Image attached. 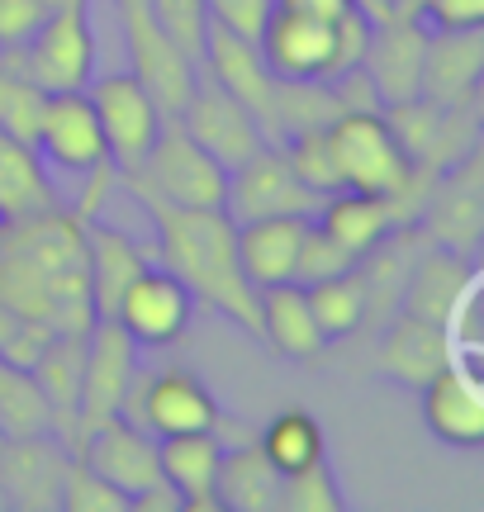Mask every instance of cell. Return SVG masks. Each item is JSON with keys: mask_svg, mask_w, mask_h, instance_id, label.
<instances>
[{"mask_svg": "<svg viewBox=\"0 0 484 512\" xmlns=\"http://www.w3.org/2000/svg\"><path fill=\"white\" fill-rule=\"evenodd\" d=\"M0 304L38 318L53 332L86 337L95 323L91 252L86 223L72 209H43L29 219L0 223Z\"/></svg>", "mask_w": 484, "mask_h": 512, "instance_id": "1", "label": "cell"}, {"mask_svg": "<svg viewBox=\"0 0 484 512\" xmlns=\"http://www.w3.org/2000/svg\"><path fill=\"white\" fill-rule=\"evenodd\" d=\"M138 204L152 219L162 266L195 294V304L224 313L247 337H261L257 290L238 261V223L224 209H181L152 195H138Z\"/></svg>", "mask_w": 484, "mask_h": 512, "instance_id": "2", "label": "cell"}, {"mask_svg": "<svg viewBox=\"0 0 484 512\" xmlns=\"http://www.w3.org/2000/svg\"><path fill=\"white\" fill-rule=\"evenodd\" d=\"M119 185L129 195H152V200L181 204V209H224L228 195V166H219L205 147L190 138L181 119H167L148 157L124 171Z\"/></svg>", "mask_w": 484, "mask_h": 512, "instance_id": "3", "label": "cell"}, {"mask_svg": "<svg viewBox=\"0 0 484 512\" xmlns=\"http://www.w3.org/2000/svg\"><path fill=\"white\" fill-rule=\"evenodd\" d=\"M0 67L34 81L38 91H86L95 76L91 0H57L29 43L0 53Z\"/></svg>", "mask_w": 484, "mask_h": 512, "instance_id": "4", "label": "cell"}, {"mask_svg": "<svg viewBox=\"0 0 484 512\" xmlns=\"http://www.w3.org/2000/svg\"><path fill=\"white\" fill-rule=\"evenodd\" d=\"M119 418L143 427L152 437H176V432H219V399L209 384L186 366L167 370H133V384L124 394Z\"/></svg>", "mask_w": 484, "mask_h": 512, "instance_id": "5", "label": "cell"}, {"mask_svg": "<svg viewBox=\"0 0 484 512\" xmlns=\"http://www.w3.org/2000/svg\"><path fill=\"white\" fill-rule=\"evenodd\" d=\"M328 143H333L337 181L342 190H366V195H394L404 176H409V152L399 147L380 110H352L337 114L328 124Z\"/></svg>", "mask_w": 484, "mask_h": 512, "instance_id": "6", "label": "cell"}, {"mask_svg": "<svg viewBox=\"0 0 484 512\" xmlns=\"http://www.w3.org/2000/svg\"><path fill=\"white\" fill-rule=\"evenodd\" d=\"M114 5H119V19H124V48H129L133 76L148 86L157 110L167 114V119H176V114L186 110L195 81H200V67L157 29L148 0H114Z\"/></svg>", "mask_w": 484, "mask_h": 512, "instance_id": "7", "label": "cell"}, {"mask_svg": "<svg viewBox=\"0 0 484 512\" xmlns=\"http://www.w3.org/2000/svg\"><path fill=\"white\" fill-rule=\"evenodd\" d=\"M143 366V347L114 318H95L86 328V361H81V403H76V427L81 441L100 422L119 418L124 394L133 384V370Z\"/></svg>", "mask_w": 484, "mask_h": 512, "instance_id": "8", "label": "cell"}, {"mask_svg": "<svg viewBox=\"0 0 484 512\" xmlns=\"http://www.w3.org/2000/svg\"><path fill=\"white\" fill-rule=\"evenodd\" d=\"M86 95H91L100 133H105V152H110V162L119 166V176H124V171H133V166L148 157V147L157 143L167 114L157 110V100H152L148 86L133 72L100 76V81L91 76Z\"/></svg>", "mask_w": 484, "mask_h": 512, "instance_id": "9", "label": "cell"}, {"mask_svg": "<svg viewBox=\"0 0 484 512\" xmlns=\"http://www.w3.org/2000/svg\"><path fill=\"white\" fill-rule=\"evenodd\" d=\"M318 204H323V195H314L309 185L299 181L290 171V162H285V147L276 143L257 147L247 162L228 171L224 214L233 223L271 219V214H304V219H314Z\"/></svg>", "mask_w": 484, "mask_h": 512, "instance_id": "10", "label": "cell"}, {"mask_svg": "<svg viewBox=\"0 0 484 512\" xmlns=\"http://www.w3.org/2000/svg\"><path fill=\"white\" fill-rule=\"evenodd\" d=\"M181 119V128H186L195 143L205 147L209 157L219 166H242L257 147H266V138H261V124L257 114L242 105L238 95H228L214 76L200 72V81H195V91H190L186 110L176 114Z\"/></svg>", "mask_w": 484, "mask_h": 512, "instance_id": "11", "label": "cell"}, {"mask_svg": "<svg viewBox=\"0 0 484 512\" xmlns=\"http://www.w3.org/2000/svg\"><path fill=\"white\" fill-rule=\"evenodd\" d=\"M195 318V294L167 271V266H143L129 280V290L114 304V323L129 332L138 347H171Z\"/></svg>", "mask_w": 484, "mask_h": 512, "instance_id": "12", "label": "cell"}, {"mask_svg": "<svg viewBox=\"0 0 484 512\" xmlns=\"http://www.w3.org/2000/svg\"><path fill=\"white\" fill-rule=\"evenodd\" d=\"M67 465H72V451L53 432L0 437V494H5V508L57 512L62 508Z\"/></svg>", "mask_w": 484, "mask_h": 512, "instance_id": "13", "label": "cell"}, {"mask_svg": "<svg viewBox=\"0 0 484 512\" xmlns=\"http://www.w3.org/2000/svg\"><path fill=\"white\" fill-rule=\"evenodd\" d=\"M480 147L466 152L456 166L437 171L432 195L418 214L413 233H428L432 247H451V252H475V238L484 228V195H480Z\"/></svg>", "mask_w": 484, "mask_h": 512, "instance_id": "14", "label": "cell"}, {"mask_svg": "<svg viewBox=\"0 0 484 512\" xmlns=\"http://www.w3.org/2000/svg\"><path fill=\"white\" fill-rule=\"evenodd\" d=\"M423 53H428V24L418 15L394 10V15L371 24V43H366V53H361V67H366L375 95H380V110L418 95Z\"/></svg>", "mask_w": 484, "mask_h": 512, "instance_id": "15", "label": "cell"}, {"mask_svg": "<svg viewBox=\"0 0 484 512\" xmlns=\"http://www.w3.org/2000/svg\"><path fill=\"white\" fill-rule=\"evenodd\" d=\"M38 157H48L57 171H91L105 152V133H100V119H95V105L86 91H48L43 100V114H38Z\"/></svg>", "mask_w": 484, "mask_h": 512, "instance_id": "16", "label": "cell"}, {"mask_svg": "<svg viewBox=\"0 0 484 512\" xmlns=\"http://www.w3.org/2000/svg\"><path fill=\"white\" fill-rule=\"evenodd\" d=\"M76 456L86 460L100 479H110L114 489L129 498V508L143 489H152V484L162 479L157 437L143 432V427H133L129 418H110V422H100L95 432H86V441H81Z\"/></svg>", "mask_w": 484, "mask_h": 512, "instance_id": "17", "label": "cell"}, {"mask_svg": "<svg viewBox=\"0 0 484 512\" xmlns=\"http://www.w3.org/2000/svg\"><path fill=\"white\" fill-rule=\"evenodd\" d=\"M200 72L214 76L228 95H238L247 110L257 114L261 138L271 143V105H276V76L261 62V48L252 38L228 34L224 24L209 19L205 29V57H200Z\"/></svg>", "mask_w": 484, "mask_h": 512, "instance_id": "18", "label": "cell"}, {"mask_svg": "<svg viewBox=\"0 0 484 512\" xmlns=\"http://www.w3.org/2000/svg\"><path fill=\"white\" fill-rule=\"evenodd\" d=\"M257 48L276 81H333V57H337L333 24L276 10L266 19Z\"/></svg>", "mask_w": 484, "mask_h": 512, "instance_id": "19", "label": "cell"}, {"mask_svg": "<svg viewBox=\"0 0 484 512\" xmlns=\"http://www.w3.org/2000/svg\"><path fill=\"white\" fill-rule=\"evenodd\" d=\"M423 422L451 451H480L484 446V394L480 375L466 366H442L423 389Z\"/></svg>", "mask_w": 484, "mask_h": 512, "instance_id": "20", "label": "cell"}, {"mask_svg": "<svg viewBox=\"0 0 484 512\" xmlns=\"http://www.w3.org/2000/svg\"><path fill=\"white\" fill-rule=\"evenodd\" d=\"M484 43L480 29H428V53H423V81L418 95L432 105H470L480 91Z\"/></svg>", "mask_w": 484, "mask_h": 512, "instance_id": "21", "label": "cell"}, {"mask_svg": "<svg viewBox=\"0 0 484 512\" xmlns=\"http://www.w3.org/2000/svg\"><path fill=\"white\" fill-rule=\"evenodd\" d=\"M442 366H451L447 328L413 318V313H394L380 337V351H375V370L404 389H423Z\"/></svg>", "mask_w": 484, "mask_h": 512, "instance_id": "22", "label": "cell"}, {"mask_svg": "<svg viewBox=\"0 0 484 512\" xmlns=\"http://www.w3.org/2000/svg\"><path fill=\"white\" fill-rule=\"evenodd\" d=\"M219 456H224L219 432H176V437H157L162 479L181 494V512H219V498H214Z\"/></svg>", "mask_w": 484, "mask_h": 512, "instance_id": "23", "label": "cell"}, {"mask_svg": "<svg viewBox=\"0 0 484 512\" xmlns=\"http://www.w3.org/2000/svg\"><path fill=\"white\" fill-rule=\"evenodd\" d=\"M304 233H309L304 214H271V219L238 223V261H242V275L252 280V290L295 280V256Z\"/></svg>", "mask_w": 484, "mask_h": 512, "instance_id": "24", "label": "cell"}, {"mask_svg": "<svg viewBox=\"0 0 484 512\" xmlns=\"http://www.w3.org/2000/svg\"><path fill=\"white\" fill-rule=\"evenodd\" d=\"M470 266L466 252H451V247H428L423 256L409 261L404 275V294H399V313L413 318H428V323H447V313L456 309L461 290L470 285Z\"/></svg>", "mask_w": 484, "mask_h": 512, "instance_id": "25", "label": "cell"}, {"mask_svg": "<svg viewBox=\"0 0 484 512\" xmlns=\"http://www.w3.org/2000/svg\"><path fill=\"white\" fill-rule=\"evenodd\" d=\"M314 223L342 252L361 261V256L380 247L394 233V209L385 195H366V190H333L323 195V204L314 209Z\"/></svg>", "mask_w": 484, "mask_h": 512, "instance_id": "26", "label": "cell"}, {"mask_svg": "<svg viewBox=\"0 0 484 512\" xmlns=\"http://www.w3.org/2000/svg\"><path fill=\"white\" fill-rule=\"evenodd\" d=\"M257 309H261V337H266L285 361H314L318 351L328 347L314 323L309 294H304V285H295V280H280V285L257 290Z\"/></svg>", "mask_w": 484, "mask_h": 512, "instance_id": "27", "label": "cell"}, {"mask_svg": "<svg viewBox=\"0 0 484 512\" xmlns=\"http://www.w3.org/2000/svg\"><path fill=\"white\" fill-rule=\"evenodd\" d=\"M86 252H91V304L95 318H114L119 294L129 290V280L148 266V252L105 219L86 223Z\"/></svg>", "mask_w": 484, "mask_h": 512, "instance_id": "28", "label": "cell"}, {"mask_svg": "<svg viewBox=\"0 0 484 512\" xmlns=\"http://www.w3.org/2000/svg\"><path fill=\"white\" fill-rule=\"evenodd\" d=\"M214 498L224 512H280V470L261 456L257 441L219 456Z\"/></svg>", "mask_w": 484, "mask_h": 512, "instance_id": "29", "label": "cell"}, {"mask_svg": "<svg viewBox=\"0 0 484 512\" xmlns=\"http://www.w3.org/2000/svg\"><path fill=\"white\" fill-rule=\"evenodd\" d=\"M53 204H57V195H53V185H48L38 147L19 143L15 133L0 128V223L43 214Z\"/></svg>", "mask_w": 484, "mask_h": 512, "instance_id": "30", "label": "cell"}, {"mask_svg": "<svg viewBox=\"0 0 484 512\" xmlns=\"http://www.w3.org/2000/svg\"><path fill=\"white\" fill-rule=\"evenodd\" d=\"M257 446L280 475H295V470H304V465H314V460L328 456L323 427H318V418L309 408H280L276 418L261 427Z\"/></svg>", "mask_w": 484, "mask_h": 512, "instance_id": "31", "label": "cell"}, {"mask_svg": "<svg viewBox=\"0 0 484 512\" xmlns=\"http://www.w3.org/2000/svg\"><path fill=\"white\" fill-rule=\"evenodd\" d=\"M304 294H309V309H314V323L323 332V342H342V337L366 328V285H361L356 266L304 285Z\"/></svg>", "mask_w": 484, "mask_h": 512, "instance_id": "32", "label": "cell"}, {"mask_svg": "<svg viewBox=\"0 0 484 512\" xmlns=\"http://www.w3.org/2000/svg\"><path fill=\"white\" fill-rule=\"evenodd\" d=\"M53 432V408L38 389L34 370L10 366L0 356V437H34Z\"/></svg>", "mask_w": 484, "mask_h": 512, "instance_id": "33", "label": "cell"}, {"mask_svg": "<svg viewBox=\"0 0 484 512\" xmlns=\"http://www.w3.org/2000/svg\"><path fill=\"white\" fill-rule=\"evenodd\" d=\"M280 512H347V498H342V484H337L328 456L295 475H280Z\"/></svg>", "mask_w": 484, "mask_h": 512, "instance_id": "34", "label": "cell"}, {"mask_svg": "<svg viewBox=\"0 0 484 512\" xmlns=\"http://www.w3.org/2000/svg\"><path fill=\"white\" fill-rule=\"evenodd\" d=\"M148 10L157 19V29L200 67V57H205V29H209L205 0H148Z\"/></svg>", "mask_w": 484, "mask_h": 512, "instance_id": "35", "label": "cell"}, {"mask_svg": "<svg viewBox=\"0 0 484 512\" xmlns=\"http://www.w3.org/2000/svg\"><path fill=\"white\" fill-rule=\"evenodd\" d=\"M43 100H48V91H38L34 81L15 76L10 67H0V128H5V133H15L19 143L34 147Z\"/></svg>", "mask_w": 484, "mask_h": 512, "instance_id": "36", "label": "cell"}, {"mask_svg": "<svg viewBox=\"0 0 484 512\" xmlns=\"http://www.w3.org/2000/svg\"><path fill=\"white\" fill-rule=\"evenodd\" d=\"M57 512H133L129 498L114 489L110 479H100L81 456H72L67 479H62V508Z\"/></svg>", "mask_w": 484, "mask_h": 512, "instance_id": "37", "label": "cell"}, {"mask_svg": "<svg viewBox=\"0 0 484 512\" xmlns=\"http://www.w3.org/2000/svg\"><path fill=\"white\" fill-rule=\"evenodd\" d=\"M356 261L342 247H337L314 219H309V233L299 242V256H295V285H314V280H328L337 271H352Z\"/></svg>", "mask_w": 484, "mask_h": 512, "instance_id": "38", "label": "cell"}, {"mask_svg": "<svg viewBox=\"0 0 484 512\" xmlns=\"http://www.w3.org/2000/svg\"><path fill=\"white\" fill-rule=\"evenodd\" d=\"M205 10L214 24H224L228 34L257 43L261 29H266V19L276 15V0H205Z\"/></svg>", "mask_w": 484, "mask_h": 512, "instance_id": "39", "label": "cell"}, {"mask_svg": "<svg viewBox=\"0 0 484 512\" xmlns=\"http://www.w3.org/2000/svg\"><path fill=\"white\" fill-rule=\"evenodd\" d=\"M57 0H0V53L19 48L38 34V24L53 15Z\"/></svg>", "mask_w": 484, "mask_h": 512, "instance_id": "40", "label": "cell"}, {"mask_svg": "<svg viewBox=\"0 0 484 512\" xmlns=\"http://www.w3.org/2000/svg\"><path fill=\"white\" fill-rule=\"evenodd\" d=\"M413 15L428 29H480L484 24V0H418Z\"/></svg>", "mask_w": 484, "mask_h": 512, "instance_id": "41", "label": "cell"}, {"mask_svg": "<svg viewBox=\"0 0 484 512\" xmlns=\"http://www.w3.org/2000/svg\"><path fill=\"white\" fill-rule=\"evenodd\" d=\"M86 176V190L76 195V204H72V214L81 223H91V219H100V204L110 200V190L119 185V166L110 162V157H100V162L91 166V171H81Z\"/></svg>", "mask_w": 484, "mask_h": 512, "instance_id": "42", "label": "cell"}, {"mask_svg": "<svg viewBox=\"0 0 484 512\" xmlns=\"http://www.w3.org/2000/svg\"><path fill=\"white\" fill-rule=\"evenodd\" d=\"M276 10H290V15L318 19V24H337V19L356 10V0H276Z\"/></svg>", "mask_w": 484, "mask_h": 512, "instance_id": "43", "label": "cell"}, {"mask_svg": "<svg viewBox=\"0 0 484 512\" xmlns=\"http://www.w3.org/2000/svg\"><path fill=\"white\" fill-rule=\"evenodd\" d=\"M356 5H361L371 19H385V15H394V10H399V0H356Z\"/></svg>", "mask_w": 484, "mask_h": 512, "instance_id": "44", "label": "cell"}, {"mask_svg": "<svg viewBox=\"0 0 484 512\" xmlns=\"http://www.w3.org/2000/svg\"><path fill=\"white\" fill-rule=\"evenodd\" d=\"M0 512H5V494H0Z\"/></svg>", "mask_w": 484, "mask_h": 512, "instance_id": "45", "label": "cell"}]
</instances>
